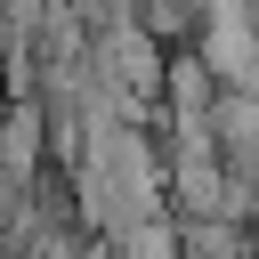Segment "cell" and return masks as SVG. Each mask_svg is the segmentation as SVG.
Returning a JSON list of instances; mask_svg holds the SVG:
<instances>
[{
    "label": "cell",
    "mask_w": 259,
    "mask_h": 259,
    "mask_svg": "<svg viewBox=\"0 0 259 259\" xmlns=\"http://www.w3.org/2000/svg\"><path fill=\"white\" fill-rule=\"evenodd\" d=\"M32 130H40V113H32V105H16V113H8V130H0V162H8V178H24V170L40 162V138H32Z\"/></svg>",
    "instance_id": "cell-1"
}]
</instances>
